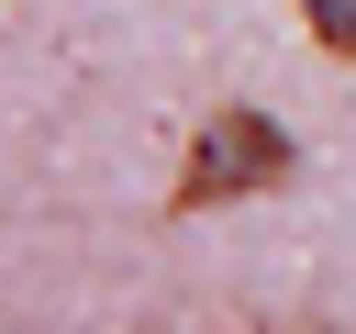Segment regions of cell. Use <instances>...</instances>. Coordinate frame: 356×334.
<instances>
[{
  "label": "cell",
  "mask_w": 356,
  "mask_h": 334,
  "mask_svg": "<svg viewBox=\"0 0 356 334\" xmlns=\"http://www.w3.org/2000/svg\"><path fill=\"white\" fill-rule=\"evenodd\" d=\"M278 178H289V134L267 111H211L167 200L178 212H211V200H245V189H278Z\"/></svg>",
  "instance_id": "obj_1"
},
{
  "label": "cell",
  "mask_w": 356,
  "mask_h": 334,
  "mask_svg": "<svg viewBox=\"0 0 356 334\" xmlns=\"http://www.w3.org/2000/svg\"><path fill=\"white\" fill-rule=\"evenodd\" d=\"M300 22L323 33V56H345V67H356V0H300Z\"/></svg>",
  "instance_id": "obj_2"
}]
</instances>
